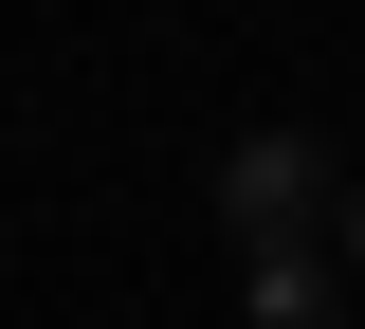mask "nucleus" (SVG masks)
<instances>
[{"label":"nucleus","mask_w":365,"mask_h":329,"mask_svg":"<svg viewBox=\"0 0 365 329\" xmlns=\"http://www.w3.org/2000/svg\"><path fill=\"white\" fill-rule=\"evenodd\" d=\"M237 311L256 329H329L347 311V293H329V238H256V256H237Z\"/></svg>","instance_id":"nucleus-2"},{"label":"nucleus","mask_w":365,"mask_h":329,"mask_svg":"<svg viewBox=\"0 0 365 329\" xmlns=\"http://www.w3.org/2000/svg\"><path fill=\"white\" fill-rule=\"evenodd\" d=\"M220 220H237V256H256V238H311L329 220V146L311 128H237L220 146Z\"/></svg>","instance_id":"nucleus-1"},{"label":"nucleus","mask_w":365,"mask_h":329,"mask_svg":"<svg viewBox=\"0 0 365 329\" xmlns=\"http://www.w3.org/2000/svg\"><path fill=\"white\" fill-rule=\"evenodd\" d=\"M347 275H365V183H347Z\"/></svg>","instance_id":"nucleus-3"}]
</instances>
